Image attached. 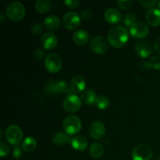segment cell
Returning <instances> with one entry per match:
<instances>
[{
    "instance_id": "obj_1",
    "label": "cell",
    "mask_w": 160,
    "mask_h": 160,
    "mask_svg": "<svg viewBox=\"0 0 160 160\" xmlns=\"http://www.w3.org/2000/svg\"><path fill=\"white\" fill-rule=\"evenodd\" d=\"M129 39V32L125 27L117 25L108 32V42L111 46L120 48L124 46Z\"/></svg>"
},
{
    "instance_id": "obj_2",
    "label": "cell",
    "mask_w": 160,
    "mask_h": 160,
    "mask_svg": "<svg viewBox=\"0 0 160 160\" xmlns=\"http://www.w3.org/2000/svg\"><path fill=\"white\" fill-rule=\"evenodd\" d=\"M62 128L66 134L69 135H74L80 132L82 128L81 120L75 115L67 116L62 122Z\"/></svg>"
},
{
    "instance_id": "obj_3",
    "label": "cell",
    "mask_w": 160,
    "mask_h": 160,
    "mask_svg": "<svg viewBox=\"0 0 160 160\" xmlns=\"http://www.w3.org/2000/svg\"><path fill=\"white\" fill-rule=\"evenodd\" d=\"M6 15L12 21H20L26 15L25 6L20 2H11L6 8Z\"/></svg>"
},
{
    "instance_id": "obj_4",
    "label": "cell",
    "mask_w": 160,
    "mask_h": 160,
    "mask_svg": "<svg viewBox=\"0 0 160 160\" xmlns=\"http://www.w3.org/2000/svg\"><path fill=\"white\" fill-rule=\"evenodd\" d=\"M5 135L7 142L16 146L20 145L21 141L23 140V133L20 127L16 124H11L6 128Z\"/></svg>"
},
{
    "instance_id": "obj_5",
    "label": "cell",
    "mask_w": 160,
    "mask_h": 160,
    "mask_svg": "<svg viewBox=\"0 0 160 160\" xmlns=\"http://www.w3.org/2000/svg\"><path fill=\"white\" fill-rule=\"evenodd\" d=\"M152 155V148L146 144L142 143L133 148L131 157L133 160H150Z\"/></svg>"
},
{
    "instance_id": "obj_6",
    "label": "cell",
    "mask_w": 160,
    "mask_h": 160,
    "mask_svg": "<svg viewBox=\"0 0 160 160\" xmlns=\"http://www.w3.org/2000/svg\"><path fill=\"white\" fill-rule=\"evenodd\" d=\"M47 71L51 73H58L62 67V61L60 56L56 53H50L45 57L44 62Z\"/></svg>"
},
{
    "instance_id": "obj_7",
    "label": "cell",
    "mask_w": 160,
    "mask_h": 160,
    "mask_svg": "<svg viewBox=\"0 0 160 160\" xmlns=\"http://www.w3.org/2000/svg\"><path fill=\"white\" fill-rule=\"evenodd\" d=\"M45 91L49 95L61 93H70V86H68L65 81H49L45 85Z\"/></svg>"
},
{
    "instance_id": "obj_8",
    "label": "cell",
    "mask_w": 160,
    "mask_h": 160,
    "mask_svg": "<svg viewBox=\"0 0 160 160\" xmlns=\"http://www.w3.org/2000/svg\"><path fill=\"white\" fill-rule=\"evenodd\" d=\"M129 32L130 34L134 38L142 39L148 35L149 28L143 22L138 21L134 23L132 26L130 27Z\"/></svg>"
},
{
    "instance_id": "obj_9",
    "label": "cell",
    "mask_w": 160,
    "mask_h": 160,
    "mask_svg": "<svg viewBox=\"0 0 160 160\" xmlns=\"http://www.w3.org/2000/svg\"><path fill=\"white\" fill-rule=\"evenodd\" d=\"M81 24V17L78 12H67L62 17V25L68 30H75Z\"/></svg>"
},
{
    "instance_id": "obj_10",
    "label": "cell",
    "mask_w": 160,
    "mask_h": 160,
    "mask_svg": "<svg viewBox=\"0 0 160 160\" xmlns=\"http://www.w3.org/2000/svg\"><path fill=\"white\" fill-rule=\"evenodd\" d=\"M90 48L92 52L98 55L106 53L108 50V42L102 36H95L90 42Z\"/></svg>"
},
{
    "instance_id": "obj_11",
    "label": "cell",
    "mask_w": 160,
    "mask_h": 160,
    "mask_svg": "<svg viewBox=\"0 0 160 160\" xmlns=\"http://www.w3.org/2000/svg\"><path fill=\"white\" fill-rule=\"evenodd\" d=\"M81 99L75 95H69L62 103L63 109L68 112H75L81 107Z\"/></svg>"
},
{
    "instance_id": "obj_12",
    "label": "cell",
    "mask_w": 160,
    "mask_h": 160,
    "mask_svg": "<svg viewBox=\"0 0 160 160\" xmlns=\"http://www.w3.org/2000/svg\"><path fill=\"white\" fill-rule=\"evenodd\" d=\"M135 52L142 58H148L152 54L153 47L149 42L141 40L135 45Z\"/></svg>"
},
{
    "instance_id": "obj_13",
    "label": "cell",
    "mask_w": 160,
    "mask_h": 160,
    "mask_svg": "<svg viewBox=\"0 0 160 160\" xmlns=\"http://www.w3.org/2000/svg\"><path fill=\"white\" fill-rule=\"evenodd\" d=\"M89 134L92 138L94 140H100L106 134V127L102 122H94L90 127Z\"/></svg>"
},
{
    "instance_id": "obj_14",
    "label": "cell",
    "mask_w": 160,
    "mask_h": 160,
    "mask_svg": "<svg viewBox=\"0 0 160 160\" xmlns=\"http://www.w3.org/2000/svg\"><path fill=\"white\" fill-rule=\"evenodd\" d=\"M86 83L85 80L83 77L80 75H76L73 77L70 81V93H81L84 91Z\"/></svg>"
},
{
    "instance_id": "obj_15",
    "label": "cell",
    "mask_w": 160,
    "mask_h": 160,
    "mask_svg": "<svg viewBox=\"0 0 160 160\" xmlns=\"http://www.w3.org/2000/svg\"><path fill=\"white\" fill-rule=\"evenodd\" d=\"M104 19L109 24H117L121 20L122 16L120 11L115 8H109L105 11Z\"/></svg>"
},
{
    "instance_id": "obj_16",
    "label": "cell",
    "mask_w": 160,
    "mask_h": 160,
    "mask_svg": "<svg viewBox=\"0 0 160 160\" xmlns=\"http://www.w3.org/2000/svg\"><path fill=\"white\" fill-rule=\"evenodd\" d=\"M57 38L54 34L51 32H47L42 35L41 38V43L45 49H53L57 45Z\"/></svg>"
},
{
    "instance_id": "obj_17",
    "label": "cell",
    "mask_w": 160,
    "mask_h": 160,
    "mask_svg": "<svg viewBox=\"0 0 160 160\" xmlns=\"http://www.w3.org/2000/svg\"><path fill=\"white\" fill-rule=\"evenodd\" d=\"M146 21L152 27H157L160 24V9L152 8L146 13Z\"/></svg>"
},
{
    "instance_id": "obj_18",
    "label": "cell",
    "mask_w": 160,
    "mask_h": 160,
    "mask_svg": "<svg viewBox=\"0 0 160 160\" xmlns=\"http://www.w3.org/2000/svg\"><path fill=\"white\" fill-rule=\"evenodd\" d=\"M44 27L50 31H56L61 26V20L58 17L51 15L47 17L44 20Z\"/></svg>"
},
{
    "instance_id": "obj_19",
    "label": "cell",
    "mask_w": 160,
    "mask_h": 160,
    "mask_svg": "<svg viewBox=\"0 0 160 160\" xmlns=\"http://www.w3.org/2000/svg\"><path fill=\"white\" fill-rule=\"evenodd\" d=\"M89 34L85 30H78L73 34V41L78 45H84L88 42Z\"/></svg>"
},
{
    "instance_id": "obj_20",
    "label": "cell",
    "mask_w": 160,
    "mask_h": 160,
    "mask_svg": "<svg viewBox=\"0 0 160 160\" xmlns=\"http://www.w3.org/2000/svg\"><path fill=\"white\" fill-rule=\"evenodd\" d=\"M88 142L87 138L82 135H79L75 138H73L71 142L72 147L75 150L79 152L84 151L88 147Z\"/></svg>"
},
{
    "instance_id": "obj_21",
    "label": "cell",
    "mask_w": 160,
    "mask_h": 160,
    "mask_svg": "<svg viewBox=\"0 0 160 160\" xmlns=\"http://www.w3.org/2000/svg\"><path fill=\"white\" fill-rule=\"evenodd\" d=\"M72 139L73 138L69 134L62 132H58L57 134H55L52 142L56 146H62L66 144L71 143Z\"/></svg>"
},
{
    "instance_id": "obj_22",
    "label": "cell",
    "mask_w": 160,
    "mask_h": 160,
    "mask_svg": "<svg viewBox=\"0 0 160 160\" xmlns=\"http://www.w3.org/2000/svg\"><path fill=\"white\" fill-rule=\"evenodd\" d=\"M97 96L95 92L92 89H86L81 94V99L84 104L92 105L95 102Z\"/></svg>"
},
{
    "instance_id": "obj_23",
    "label": "cell",
    "mask_w": 160,
    "mask_h": 160,
    "mask_svg": "<svg viewBox=\"0 0 160 160\" xmlns=\"http://www.w3.org/2000/svg\"><path fill=\"white\" fill-rule=\"evenodd\" d=\"M21 147L23 151L26 152H31L37 147V141L34 138L28 136L23 141L21 144Z\"/></svg>"
},
{
    "instance_id": "obj_24",
    "label": "cell",
    "mask_w": 160,
    "mask_h": 160,
    "mask_svg": "<svg viewBox=\"0 0 160 160\" xmlns=\"http://www.w3.org/2000/svg\"><path fill=\"white\" fill-rule=\"evenodd\" d=\"M34 8L39 13H46L51 9L52 2L49 0H38L34 4Z\"/></svg>"
},
{
    "instance_id": "obj_25",
    "label": "cell",
    "mask_w": 160,
    "mask_h": 160,
    "mask_svg": "<svg viewBox=\"0 0 160 160\" xmlns=\"http://www.w3.org/2000/svg\"><path fill=\"white\" fill-rule=\"evenodd\" d=\"M89 153L92 157L95 158V159H98L102 156L103 153H104V148L100 143L95 142L90 146Z\"/></svg>"
},
{
    "instance_id": "obj_26",
    "label": "cell",
    "mask_w": 160,
    "mask_h": 160,
    "mask_svg": "<svg viewBox=\"0 0 160 160\" xmlns=\"http://www.w3.org/2000/svg\"><path fill=\"white\" fill-rule=\"evenodd\" d=\"M95 104L98 109H106L109 106L110 102H109V98L105 95H98V96H97Z\"/></svg>"
},
{
    "instance_id": "obj_27",
    "label": "cell",
    "mask_w": 160,
    "mask_h": 160,
    "mask_svg": "<svg viewBox=\"0 0 160 160\" xmlns=\"http://www.w3.org/2000/svg\"><path fill=\"white\" fill-rule=\"evenodd\" d=\"M137 21V16L134 12H128L123 17V23L125 26L131 27Z\"/></svg>"
},
{
    "instance_id": "obj_28",
    "label": "cell",
    "mask_w": 160,
    "mask_h": 160,
    "mask_svg": "<svg viewBox=\"0 0 160 160\" xmlns=\"http://www.w3.org/2000/svg\"><path fill=\"white\" fill-rule=\"evenodd\" d=\"M132 1L131 0H118L117 1V4L120 9L123 10H128L132 6Z\"/></svg>"
},
{
    "instance_id": "obj_29",
    "label": "cell",
    "mask_w": 160,
    "mask_h": 160,
    "mask_svg": "<svg viewBox=\"0 0 160 160\" xmlns=\"http://www.w3.org/2000/svg\"><path fill=\"white\" fill-rule=\"evenodd\" d=\"M149 62L151 64L152 68L157 70H160V56H159V55H156V56L152 57Z\"/></svg>"
},
{
    "instance_id": "obj_30",
    "label": "cell",
    "mask_w": 160,
    "mask_h": 160,
    "mask_svg": "<svg viewBox=\"0 0 160 160\" xmlns=\"http://www.w3.org/2000/svg\"><path fill=\"white\" fill-rule=\"evenodd\" d=\"M9 151H10V148L6 142H2L0 143V156L1 157H5L6 156H7Z\"/></svg>"
},
{
    "instance_id": "obj_31",
    "label": "cell",
    "mask_w": 160,
    "mask_h": 160,
    "mask_svg": "<svg viewBox=\"0 0 160 160\" xmlns=\"http://www.w3.org/2000/svg\"><path fill=\"white\" fill-rule=\"evenodd\" d=\"M22 150H23V148L20 145L14 146L12 152V157L15 158V159H20L22 156Z\"/></svg>"
},
{
    "instance_id": "obj_32",
    "label": "cell",
    "mask_w": 160,
    "mask_h": 160,
    "mask_svg": "<svg viewBox=\"0 0 160 160\" xmlns=\"http://www.w3.org/2000/svg\"><path fill=\"white\" fill-rule=\"evenodd\" d=\"M138 2L143 7H152L157 3L156 0H138Z\"/></svg>"
},
{
    "instance_id": "obj_33",
    "label": "cell",
    "mask_w": 160,
    "mask_h": 160,
    "mask_svg": "<svg viewBox=\"0 0 160 160\" xmlns=\"http://www.w3.org/2000/svg\"><path fill=\"white\" fill-rule=\"evenodd\" d=\"M42 29H43V27H42V24L38 23H34L32 28H31V32L34 35H39L42 32Z\"/></svg>"
},
{
    "instance_id": "obj_34",
    "label": "cell",
    "mask_w": 160,
    "mask_h": 160,
    "mask_svg": "<svg viewBox=\"0 0 160 160\" xmlns=\"http://www.w3.org/2000/svg\"><path fill=\"white\" fill-rule=\"evenodd\" d=\"M64 3L67 7L70 8V9H75L79 6L80 1L79 0H66L64 1Z\"/></svg>"
},
{
    "instance_id": "obj_35",
    "label": "cell",
    "mask_w": 160,
    "mask_h": 160,
    "mask_svg": "<svg viewBox=\"0 0 160 160\" xmlns=\"http://www.w3.org/2000/svg\"><path fill=\"white\" fill-rule=\"evenodd\" d=\"M93 17V12L90 9H84L81 12V17L85 20H89Z\"/></svg>"
},
{
    "instance_id": "obj_36",
    "label": "cell",
    "mask_w": 160,
    "mask_h": 160,
    "mask_svg": "<svg viewBox=\"0 0 160 160\" xmlns=\"http://www.w3.org/2000/svg\"><path fill=\"white\" fill-rule=\"evenodd\" d=\"M34 56L37 59H42L44 57V56H45V52L42 48H38L34 52Z\"/></svg>"
},
{
    "instance_id": "obj_37",
    "label": "cell",
    "mask_w": 160,
    "mask_h": 160,
    "mask_svg": "<svg viewBox=\"0 0 160 160\" xmlns=\"http://www.w3.org/2000/svg\"><path fill=\"white\" fill-rule=\"evenodd\" d=\"M153 48L156 50V52L159 53L160 54V36L158 37L156 40L154 41V43H153Z\"/></svg>"
},
{
    "instance_id": "obj_38",
    "label": "cell",
    "mask_w": 160,
    "mask_h": 160,
    "mask_svg": "<svg viewBox=\"0 0 160 160\" xmlns=\"http://www.w3.org/2000/svg\"><path fill=\"white\" fill-rule=\"evenodd\" d=\"M142 68L145 69V70H149V69L152 68L151 64H150L149 62H142Z\"/></svg>"
},
{
    "instance_id": "obj_39",
    "label": "cell",
    "mask_w": 160,
    "mask_h": 160,
    "mask_svg": "<svg viewBox=\"0 0 160 160\" xmlns=\"http://www.w3.org/2000/svg\"><path fill=\"white\" fill-rule=\"evenodd\" d=\"M158 6H159V9H160V1L159 2H158Z\"/></svg>"
}]
</instances>
